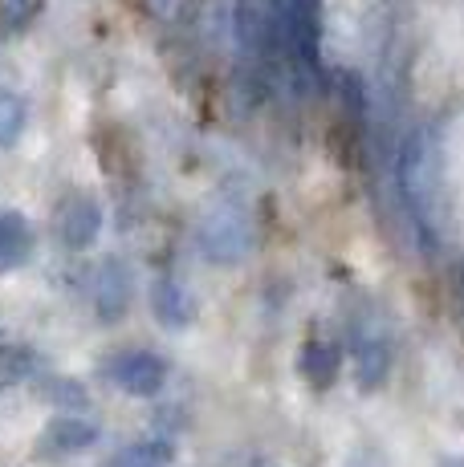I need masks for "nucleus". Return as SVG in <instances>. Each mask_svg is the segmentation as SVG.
Wrapping results in <instances>:
<instances>
[{
	"instance_id": "nucleus-1",
	"label": "nucleus",
	"mask_w": 464,
	"mask_h": 467,
	"mask_svg": "<svg viewBox=\"0 0 464 467\" xmlns=\"http://www.w3.org/2000/svg\"><path fill=\"white\" fill-rule=\"evenodd\" d=\"M391 187H395L399 212H404L412 240L424 256L440 248V127L419 119L407 127L399 147L391 150Z\"/></svg>"
},
{
	"instance_id": "nucleus-2",
	"label": "nucleus",
	"mask_w": 464,
	"mask_h": 467,
	"mask_svg": "<svg viewBox=\"0 0 464 467\" xmlns=\"http://www.w3.org/2000/svg\"><path fill=\"white\" fill-rule=\"evenodd\" d=\"M98 379L114 386L119 394H127V399H159L167 390V382H172V366H167V358L159 349L127 346L98 362Z\"/></svg>"
},
{
	"instance_id": "nucleus-3",
	"label": "nucleus",
	"mask_w": 464,
	"mask_h": 467,
	"mask_svg": "<svg viewBox=\"0 0 464 467\" xmlns=\"http://www.w3.org/2000/svg\"><path fill=\"white\" fill-rule=\"evenodd\" d=\"M253 244H257L253 220H248V212L237 208V203L212 208L200 220V228H195V248H200V256L220 268L240 265V260L253 253Z\"/></svg>"
},
{
	"instance_id": "nucleus-4",
	"label": "nucleus",
	"mask_w": 464,
	"mask_h": 467,
	"mask_svg": "<svg viewBox=\"0 0 464 467\" xmlns=\"http://www.w3.org/2000/svg\"><path fill=\"white\" fill-rule=\"evenodd\" d=\"M106 228V212L90 192H69L53 208V232H58L66 253H90Z\"/></svg>"
},
{
	"instance_id": "nucleus-5",
	"label": "nucleus",
	"mask_w": 464,
	"mask_h": 467,
	"mask_svg": "<svg viewBox=\"0 0 464 467\" xmlns=\"http://www.w3.org/2000/svg\"><path fill=\"white\" fill-rule=\"evenodd\" d=\"M131 301H135V273L122 256H106L90 273V309L102 326L127 317Z\"/></svg>"
},
{
	"instance_id": "nucleus-6",
	"label": "nucleus",
	"mask_w": 464,
	"mask_h": 467,
	"mask_svg": "<svg viewBox=\"0 0 464 467\" xmlns=\"http://www.w3.org/2000/svg\"><path fill=\"white\" fill-rule=\"evenodd\" d=\"M346 354H351V374L363 390H379L391 374V341L383 337L379 326L371 321H354L346 329Z\"/></svg>"
},
{
	"instance_id": "nucleus-7",
	"label": "nucleus",
	"mask_w": 464,
	"mask_h": 467,
	"mask_svg": "<svg viewBox=\"0 0 464 467\" xmlns=\"http://www.w3.org/2000/svg\"><path fill=\"white\" fill-rule=\"evenodd\" d=\"M102 443V427L90 415H53L37 435V455L41 460H74Z\"/></svg>"
},
{
	"instance_id": "nucleus-8",
	"label": "nucleus",
	"mask_w": 464,
	"mask_h": 467,
	"mask_svg": "<svg viewBox=\"0 0 464 467\" xmlns=\"http://www.w3.org/2000/svg\"><path fill=\"white\" fill-rule=\"evenodd\" d=\"M147 301H151V313H155V321L163 329H187L195 321V313H200L195 293L172 273H159L155 281H151Z\"/></svg>"
},
{
	"instance_id": "nucleus-9",
	"label": "nucleus",
	"mask_w": 464,
	"mask_h": 467,
	"mask_svg": "<svg viewBox=\"0 0 464 467\" xmlns=\"http://www.w3.org/2000/svg\"><path fill=\"white\" fill-rule=\"evenodd\" d=\"M37 256V228L25 212L0 208V276L21 273Z\"/></svg>"
},
{
	"instance_id": "nucleus-10",
	"label": "nucleus",
	"mask_w": 464,
	"mask_h": 467,
	"mask_svg": "<svg viewBox=\"0 0 464 467\" xmlns=\"http://www.w3.org/2000/svg\"><path fill=\"white\" fill-rule=\"evenodd\" d=\"M46 374V358L37 346L29 341H0V394L16 390V386H29Z\"/></svg>"
},
{
	"instance_id": "nucleus-11",
	"label": "nucleus",
	"mask_w": 464,
	"mask_h": 467,
	"mask_svg": "<svg viewBox=\"0 0 464 467\" xmlns=\"http://www.w3.org/2000/svg\"><path fill=\"white\" fill-rule=\"evenodd\" d=\"M298 374L314 386V390H326V386H334L338 374H343V349L330 337H310L298 354Z\"/></svg>"
},
{
	"instance_id": "nucleus-12",
	"label": "nucleus",
	"mask_w": 464,
	"mask_h": 467,
	"mask_svg": "<svg viewBox=\"0 0 464 467\" xmlns=\"http://www.w3.org/2000/svg\"><path fill=\"white\" fill-rule=\"evenodd\" d=\"M33 386H37V399L49 402L58 415H86V410H90V386L78 382V379H66V374H41Z\"/></svg>"
},
{
	"instance_id": "nucleus-13",
	"label": "nucleus",
	"mask_w": 464,
	"mask_h": 467,
	"mask_svg": "<svg viewBox=\"0 0 464 467\" xmlns=\"http://www.w3.org/2000/svg\"><path fill=\"white\" fill-rule=\"evenodd\" d=\"M172 463H175V439L167 435H142L106 460V467H172Z\"/></svg>"
},
{
	"instance_id": "nucleus-14",
	"label": "nucleus",
	"mask_w": 464,
	"mask_h": 467,
	"mask_svg": "<svg viewBox=\"0 0 464 467\" xmlns=\"http://www.w3.org/2000/svg\"><path fill=\"white\" fill-rule=\"evenodd\" d=\"M29 130V98L13 86H0V150H13Z\"/></svg>"
},
{
	"instance_id": "nucleus-15",
	"label": "nucleus",
	"mask_w": 464,
	"mask_h": 467,
	"mask_svg": "<svg viewBox=\"0 0 464 467\" xmlns=\"http://www.w3.org/2000/svg\"><path fill=\"white\" fill-rule=\"evenodd\" d=\"M49 0H0V37H16V33L33 29Z\"/></svg>"
},
{
	"instance_id": "nucleus-16",
	"label": "nucleus",
	"mask_w": 464,
	"mask_h": 467,
	"mask_svg": "<svg viewBox=\"0 0 464 467\" xmlns=\"http://www.w3.org/2000/svg\"><path fill=\"white\" fill-rule=\"evenodd\" d=\"M147 8H151V16H159V21H172V16L184 8V0H147Z\"/></svg>"
},
{
	"instance_id": "nucleus-17",
	"label": "nucleus",
	"mask_w": 464,
	"mask_h": 467,
	"mask_svg": "<svg viewBox=\"0 0 464 467\" xmlns=\"http://www.w3.org/2000/svg\"><path fill=\"white\" fill-rule=\"evenodd\" d=\"M444 467H464V463H460V460H448V463H444Z\"/></svg>"
},
{
	"instance_id": "nucleus-18",
	"label": "nucleus",
	"mask_w": 464,
	"mask_h": 467,
	"mask_svg": "<svg viewBox=\"0 0 464 467\" xmlns=\"http://www.w3.org/2000/svg\"><path fill=\"white\" fill-rule=\"evenodd\" d=\"M0 341H5V329H0Z\"/></svg>"
}]
</instances>
